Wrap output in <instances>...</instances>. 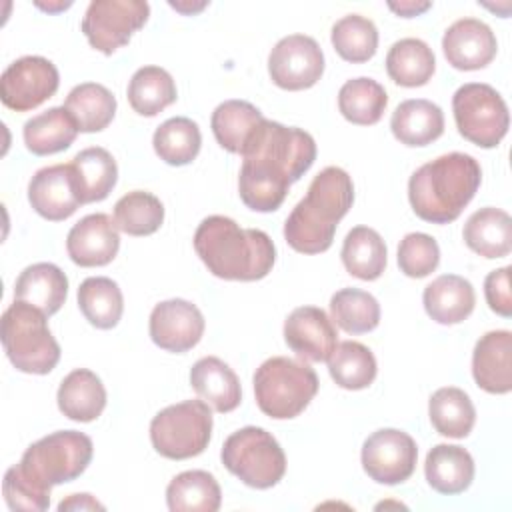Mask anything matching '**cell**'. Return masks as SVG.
I'll list each match as a JSON object with an SVG mask.
<instances>
[{
  "mask_svg": "<svg viewBox=\"0 0 512 512\" xmlns=\"http://www.w3.org/2000/svg\"><path fill=\"white\" fill-rule=\"evenodd\" d=\"M92 450L84 432L58 430L30 444L20 462L6 470V478L26 500L48 510L52 486L76 480L88 468Z\"/></svg>",
  "mask_w": 512,
  "mask_h": 512,
  "instance_id": "3957f363",
  "label": "cell"
},
{
  "mask_svg": "<svg viewBox=\"0 0 512 512\" xmlns=\"http://www.w3.org/2000/svg\"><path fill=\"white\" fill-rule=\"evenodd\" d=\"M436 70L432 48L420 38H402L386 54V72L398 86H424Z\"/></svg>",
  "mask_w": 512,
  "mask_h": 512,
  "instance_id": "4dcf8cb0",
  "label": "cell"
},
{
  "mask_svg": "<svg viewBox=\"0 0 512 512\" xmlns=\"http://www.w3.org/2000/svg\"><path fill=\"white\" fill-rule=\"evenodd\" d=\"M114 222L130 236H148L162 226L164 206L154 194L132 190L114 204Z\"/></svg>",
  "mask_w": 512,
  "mask_h": 512,
  "instance_id": "7bdbcfd3",
  "label": "cell"
},
{
  "mask_svg": "<svg viewBox=\"0 0 512 512\" xmlns=\"http://www.w3.org/2000/svg\"><path fill=\"white\" fill-rule=\"evenodd\" d=\"M64 108L76 122L78 132H100L116 114V98L98 82H82L68 92Z\"/></svg>",
  "mask_w": 512,
  "mask_h": 512,
  "instance_id": "1f68e13d",
  "label": "cell"
},
{
  "mask_svg": "<svg viewBox=\"0 0 512 512\" xmlns=\"http://www.w3.org/2000/svg\"><path fill=\"white\" fill-rule=\"evenodd\" d=\"M462 236L472 252L484 258H504L512 250V220L508 212L486 206L466 220Z\"/></svg>",
  "mask_w": 512,
  "mask_h": 512,
  "instance_id": "4316f807",
  "label": "cell"
},
{
  "mask_svg": "<svg viewBox=\"0 0 512 512\" xmlns=\"http://www.w3.org/2000/svg\"><path fill=\"white\" fill-rule=\"evenodd\" d=\"M426 314L438 324L464 322L476 304L472 284L458 274H442L432 280L422 294Z\"/></svg>",
  "mask_w": 512,
  "mask_h": 512,
  "instance_id": "7402d4cb",
  "label": "cell"
},
{
  "mask_svg": "<svg viewBox=\"0 0 512 512\" xmlns=\"http://www.w3.org/2000/svg\"><path fill=\"white\" fill-rule=\"evenodd\" d=\"M324 72V54L318 42L306 34H290L274 44L268 56V74L278 88H312Z\"/></svg>",
  "mask_w": 512,
  "mask_h": 512,
  "instance_id": "5bb4252c",
  "label": "cell"
},
{
  "mask_svg": "<svg viewBox=\"0 0 512 512\" xmlns=\"http://www.w3.org/2000/svg\"><path fill=\"white\" fill-rule=\"evenodd\" d=\"M442 50L456 70H480L494 60L498 42L486 22L460 18L444 32Z\"/></svg>",
  "mask_w": 512,
  "mask_h": 512,
  "instance_id": "d6986e66",
  "label": "cell"
},
{
  "mask_svg": "<svg viewBox=\"0 0 512 512\" xmlns=\"http://www.w3.org/2000/svg\"><path fill=\"white\" fill-rule=\"evenodd\" d=\"M416 442L398 428H380L362 444V468L378 484L396 486L414 474Z\"/></svg>",
  "mask_w": 512,
  "mask_h": 512,
  "instance_id": "4fadbf2b",
  "label": "cell"
},
{
  "mask_svg": "<svg viewBox=\"0 0 512 512\" xmlns=\"http://www.w3.org/2000/svg\"><path fill=\"white\" fill-rule=\"evenodd\" d=\"M150 16L142 0H92L82 18V32L90 46L106 56L126 46Z\"/></svg>",
  "mask_w": 512,
  "mask_h": 512,
  "instance_id": "8fae6325",
  "label": "cell"
},
{
  "mask_svg": "<svg viewBox=\"0 0 512 512\" xmlns=\"http://www.w3.org/2000/svg\"><path fill=\"white\" fill-rule=\"evenodd\" d=\"M212 434V412L204 400H184L160 410L150 422L154 450L170 460L202 454Z\"/></svg>",
  "mask_w": 512,
  "mask_h": 512,
  "instance_id": "9c48e42d",
  "label": "cell"
},
{
  "mask_svg": "<svg viewBox=\"0 0 512 512\" xmlns=\"http://www.w3.org/2000/svg\"><path fill=\"white\" fill-rule=\"evenodd\" d=\"M22 134L24 144L32 154L48 156L70 148L76 140L78 126L64 106H54L26 120Z\"/></svg>",
  "mask_w": 512,
  "mask_h": 512,
  "instance_id": "f1b7e54d",
  "label": "cell"
},
{
  "mask_svg": "<svg viewBox=\"0 0 512 512\" xmlns=\"http://www.w3.org/2000/svg\"><path fill=\"white\" fill-rule=\"evenodd\" d=\"M454 122L468 142L494 148L508 132L510 116L504 98L484 82H468L452 96Z\"/></svg>",
  "mask_w": 512,
  "mask_h": 512,
  "instance_id": "30bf717a",
  "label": "cell"
},
{
  "mask_svg": "<svg viewBox=\"0 0 512 512\" xmlns=\"http://www.w3.org/2000/svg\"><path fill=\"white\" fill-rule=\"evenodd\" d=\"M388 104L384 86L368 76L352 78L342 84L338 92V108L342 116L358 126L376 124Z\"/></svg>",
  "mask_w": 512,
  "mask_h": 512,
  "instance_id": "8d00e7d4",
  "label": "cell"
},
{
  "mask_svg": "<svg viewBox=\"0 0 512 512\" xmlns=\"http://www.w3.org/2000/svg\"><path fill=\"white\" fill-rule=\"evenodd\" d=\"M428 484L440 494H460L474 480V460L470 452L456 444H436L424 462Z\"/></svg>",
  "mask_w": 512,
  "mask_h": 512,
  "instance_id": "484cf974",
  "label": "cell"
},
{
  "mask_svg": "<svg viewBox=\"0 0 512 512\" xmlns=\"http://www.w3.org/2000/svg\"><path fill=\"white\" fill-rule=\"evenodd\" d=\"M240 156L238 192L242 202L254 212H274L284 202L288 188L314 164L316 142L300 128L264 118Z\"/></svg>",
  "mask_w": 512,
  "mask_h": 512,
  "instance_id": "6da1fadb",
  "label": "cell"
},
{
  "mask_svg": "<svg viewBox=\"0 0 512 512\" xmlns=\"http://www.w3.org/2000/svg\"><path fill=\"white\" fill-rule=\"evenodd\" d=\"M58 510H104V506L90 494H72L58 504Z\"/></svg>",
  "mask_w": 512,
  "mask_h": 512,
  "instance_id": "bcb514c9",
  "label": "cell"
},
{
  "mask_svg": "<svg viewBox=\"0 0 512 512\" xmlns=\"http://www.w3.org/2000/svg\"><path fill=\"white\" fill-rule=\"evenodd\" d=\"M284 340L298 358L326 362L338 344L332 318L318 306L294 308L284 322Z\"/></svg>",
  "mask_w": 512,
  "mask_h": 512,
  "instance_id": "e0dca14e",
  "label": "cell"
},
{
  "mask_svg": "<svg viewBox=\"0 0 512 512\" xmlns=\"http://www.w3.org/2000/svg\"><path fill=\"white\" fill-rule=\"evenodd\" d=\"M438 242L424 232H410L400 240L398 266L410 278H424L438 268Z\"/></svg>",
  "mask_w": 512,
  "mask_h": 512,
  "instance_id": "ee69618b",
  "label": "cell"
},
{
  "mask_svg": "<svg viewBox=\"0 0 512 512\" xmlns=\"http://www.w3.org/2000/svg\"><path fill=\"white\" fill-rule=\"evenodd\" d=\"M58 408L74 422L96 420L106 406V388L88 368L72 370L58 386Z\"/></svg>",
  "mask_w": 512,
  "mask_h": 512,
  "instance_id": "d4e9b609",
  "label": "cell"
},
{
  "mask_svg": "<svg viewBox=\"0 0 512 512\" xmlns=\"http://www.w3.org/2000/svg\"><path fill=\"white\" fill-rule=\"evenodd\" d=\"M194 250L216 278L254 282L274 266L272 238L256 228H240L228 216H208L194 232Z\"/></svg>",
  "mask_w": 512,
  "mask_h": 512,
  "instance_id": "7a4b0ae2",
  "label": "cell"
},
{
  "mask_svg": "<svg viewBox=\"0 0 512 512\" xmlns=\"http://www.w3.org/2000/svg\"><path fill=\"white\" fill-rule=\"evenodd\" d=\"M428 416L438 434L448 438H466L474 428L476 408L464 390L444 386L430 396Z\"/></svg>",
  "mask_w": 512,
  "mask_h": 512,
  "instance_id": "836d02e7",
  "label": "cell"
},
{
  "mask_svg": "<svg viewBox=\"0 0 512 512\" xmlns=\"http://www.w3.org/2000/svg\"><path fill=\"white\" fill-rule=\"evenodd\" d=\"M328 372L332 380L344 390H364L376 378V358L368 346L356 340H344L336 344L330 354Z\"/></svg>",
  "mask_w": 512,
  "mask_h": 512,
  "instance_id": "74e56055",
  "label": "cell"
},
{
  "mask_svg": "<svg viewBox=\"0 0 512 512\" xmlns=\"http://www.w3.org/2000/svg\"><path fill=\"white\" fill-rule=\"evenodd\" d=\"M68 294L66 274L52 262H38L20 272L14 284V300L28 302L46 316L56 314Z\"/></svg>",
  "mask_w": 512,
  "mask_h": 512,
  "instance_id": "603a6c76",
  "label": "cell"
},
{
  "mask_svg": "<svg viewBox=\"0 0 512 512\" xmlns=\"http://www.w3.org/2000/svg\"><path fill=\"white\" fill-rule=\"evenodd\" d=\"M78 306L84 318L100 328H114L124 310V298L120 286L106 276H90L78 286Z\"/></svg>",
  "mask_w": 512,
  "mask_h": 512,
  "instance_id": "d590c367",
  "label": "cell"
},
{
  "mask_svg": "<svg viewBox=\"0 0 512 512\" xmlns=\"http://www.w3.org/2000/svg\"><path fill=\"white\" fill-rule=\"evenodd\" d=\"M154 152L170 166L190 164L202 146V134L194 120L174 116L162 122L152 136Z\"/></svg>",
  "mask_w": 512,
  "mask_h": 512,
  "instance_id": "ab89813d",
  "label": "cell"
},
{
  "mask_svg": "<svg viewBox=\"0 0 512 512\" xmlns=\"http://www.w3.org/2000/svg\"><path fill=\"white\" fill-rule=\"evenodd\" d=\"M128 102L140 116H156L176 102V84L164 68L142 66L128 82Z\"/></svg>",
  "mask_w": 512,
  "mask_h": 512,
  "instance_id": "f35d334b",
  "label": "cell"
},
{
  "mask_svg": "<svg viewBox=\"0 0 512 512\" xmlns=\"http://www.w3.org/2000/svg\"><path fill=\"white\" fill-rule=\"evenodd\" d=\"M152 342L166 352H188L204 334V316L196 304L172 298L156 304L148 322Z\"/></svg>",
  "mask_w": 512,
  "mask_h": 512,
  "instance_id": "9a60e30c",
  "label": "cell"
},
{
  "mask_svg": "<svg viewBox=\"0 0 512 512\" xmlns=\"http://www.w3.org/2000/svg\"><path fill=\"white\" fill-rule=\"evenodd\" d=\"M120 248L116 222L102 212L78 220L66 238V250L74 264L82 268L110 264Z\"/></svg>",
  "mask_w": 512,
  "mask_h": 512,
  "instance_id": "ac0fdd59",
  "label": "cell"
},
{
  "mask_svg": "<svg viewBox=\"0 0 512 512\" xmlns=\"http://www.w3.org/2000/svg\"><path fill=\"white\" fill-rule=\"evenodd\" d=\"M394 138L406 146H428L444 132V114L438 104L412 98L396 106L390 118Z\"/></svg>",
  "mask_w": 512,
  "mask_h": 512,
  "instance_id": "cb8c5ba5",
  "label": "cell"
},
{
  "mask_svg": "<svg viewBox=\"0 0 512 512\" xmlns=\"http://www.w3.org/2000/svg\"><path fill=\"white\" fill-rule=\"evenodd\" d=\"M482 170L464 152L442 154L422 164L408 180V200L414 214L432 224L454 222L478 192Z\"/></svg>",
  "mask_w": 512,
  "mask_h": 512,
  "instance_id": "5b68a950",
  "label": "cell"
},
{
  "mask_svg": "<svg viewBox=\"0 0 512 512\" xmlns=\"http://www.w3.org/2000/svg\"><path fill=\"white\" fill-rule=\"evenodd\" d=\"M332 46L340 58L352 64L368 62L378 48L376 24L360 14H346L332 26Z\"/></svg>",
  "mask_w": 512,
  "mask_h": 512,
  "instance_id": "b9f144b4",
  "label": "cell"
},
{
  "mask_svg": "<svg viewBox=\"0 0 512 512\" xmlns=\"http://www.w3.org/2000/svg\"><path fill=\"white\" fill-rule=\"evenodd\" d=\"M390 10H394L398 16H404V18H412V16H418L422 14L424 10L430 8V2H390L388 4Z\"/></svg>",
  "mask_w": 512,
  "mask_h": 512,
  "instance_id": "7dc6e473",
  "label": "cell"
},
{
  "mask_svg": "<svg viewBox=\"0 0 512 512\" xmlns=\"http://www.w3.org/2000/svg\"><path fill=\"white\" fill-rule=\"evenodd\" d=\"M472 376L490 394L512 390V334L492 330L480 336L472 352Z\"/></svg>",
  "mask_w": 512,
  "mask_h": 512,
  "instance_id": "ffe728a7",
  "label": "cell"
},
{
  "mask_svg": "<svg viewBox=\"0 0 512 512\" xmlns=\"http://www.w3.org/2000/svg\"><path fill=\"white\" fill-rule=\"evenodd\" d=\"M220 502V484L206 470L180 472L166 488V504L172 512H216Z\"/></svg>",
  "mask_w": 512,
  "mask_h": 512,
  "instance_id": "f546056e",
  "label": "cell"
},
{
  "mask_svg": "<svg viewBox=\"0 0 512 512\" xmlns=\"http://www.w3.org/2000/svg\"><path fill=\"white\" fill-rule=\"evenodd\" d=\"M58 84V70L48 58L22 56L2 72L0 100L10 110L28 112L52 98Z\"/></svg>",
  "mask_w": 512,
  "mask_h": 512,
  "instance_id": "7c38bea8",
  "label": "cell"
},
{
  "mask_svg": "<svg viewBox=\"0 0 512 512\" xmlns=\"http://www.w3.org/2000/svg\"><path fill=\"white\" fill-rule=\"evenodd\" d=\"M36 306L14 300L2 314V346L12 366L26 374H48L60 360V346Z\"/></svg>",
  "mask_w": 512,
  "mask_h": 512,
  "instance_id": "8992f818",
  "label": "cell"
},
{
  "mask_svg": "<svg viewBox=\"0 0 512 512\" xmlns=\"http://www.w3.org/2000/svg\"><path fill=\"white\" fill-rule=\"evenodd\" d=\"M28 200L46 220L70 218L82 206L72 162L40 168L28 184Z\"/></svg>",
  "mask_w": 512,
  "mask_h": 512,
  "instance_id": "2e32d148",
  "label": "cell"
},
{
  "mask_svg": "<svg viewBox=\"0 0 512 512\" xmlns=\"http://www.w3.org/2000/svg\"><path fill=\"white\" fill-rule=\"evenodd\" d=\"M354 202V184L346 170L328 166L308 186L306 196L284 222L286 242L302 254H320L332 246L338 222Z\"/></svg>",
  "mask_w": 512,
  "mask_h": 512,
  "instance_id": "277c9868",
  "label": "cell"
},
{
  "mask_svg": "<svg viewBox=\"0 0 512 512\" xmlns=\"http://www.w3.org/2000/svg\"><path fill=\"white\" fill-rule=\"evenodd\" d=\"M194 392L216 412H232L242 400V388L236 372L216 356L200 358L190 370Z\"/></svg>",
  "mask_w": 512,
  "mask_h": 512,
  "instance_id": "44dd1931",
  "label": "cell"
},
{
  "mask_svg": "<svg viewBox=\"0 0 512 512\" xmlns=\"http://www.w3.org/2000/svg\"><path fill=\"white\" fill-rule=\"evenodd\" d=\"M262 122V112L246 100H226L214 108L210 118L216 142L232 154L244 152Z\"/></svg>",
  "mask_w": 512,
  "mask_h": 512,
  "instance_id": "83f0119b",
  "label": "cell"
},
{
  "mask_svg": "<svg viewBox=\"0 0 512 512\" xmlns=\"http://www.w3.org/2000/svg\"><path fill=\"white\" fill-rule=\"evenodd\" d=\"M318 392V376L304 362L272 356L254 372V394L258 408L274 420L298 416Z\"/></svg>",
  "mask_w": 512,
  "mask_h": 512,
  "instance_id": "52a82bcc",
  "label": "cell"
},
{
  "mask_svg": "<svg viewBox=\"0 0 512 512\" xmlns=\"http://www.w3.org/2000/svg\"><path fill=\"white\" fill-rule=\"evenodd\" d=\"M220 458L230 474L258 490L276 486L286 472V456L278 440L258 426H244L230 434Z\"/></svg>",
  "mask_w": 512,
  "mask_h": 512,
  "instance_id": "ba28073f",
  "label": "cell"
},
{
  "mask_svg": "<svg viewBox=\"0 0 512 512\" xmlns=\"http://www.w3.org/2000/svg\"><path fill=\"white\" fill-rule=\"evenodd\" d=\"M330 314L344 332L364 334L378 326L380 304L366 290L342 288L330 298Z\"/></svg>",
  "mask_w": 512,
  "mask_h": 512,
  "instance_id": "60d3db41",
  "label": "cell"
},
{
  "mask_svg": "<svg viewBox=\"0 0 512 512\" xmlns=\"http://www.w3.org/2000/svg\"><path fill=\"white\" fill-rule=\"evenodd\" d=\"M484 296L492 312L498 316H512V296H510V266L492 270L484 280Z\"/></svg>",
  "mask_w": 512,
  "mask_h": 512,
  "instance_id": "f6af8a7d",
  "label": "cell"
},
{
  "mask_svg": "<svg viewBox=\"0 0 512 512\" xmlns=\"http://www.w3.org/2000/svg\"><path fill=\"white\" fill-rule=\"evenodd\" d=\"M342 264L348 274L360 280H376L386 268V244L382 236L368 226H354L342 244Z\"/></svg>",
  "mask_w": 512,
  "mask_h": 512,
  "instance_id": "e575fe53",
  "label": "cell"
},
{
  "mask_svg": "<svg viewBox=\"0 0 512 512\" xmlns=\"http://www.w3.org/2000/svg\"><path fill=\"white\" fill-rule=\"evenodd\" d=\"M82 204L104 200L118 180V166L106 148L92 146L72 158Z\"/></svg>",
  "mask_w": 512,
  "mask_h": 512,
  "instance_id": "d6a6232c",
  "label": "cell"
}]
</instances>
